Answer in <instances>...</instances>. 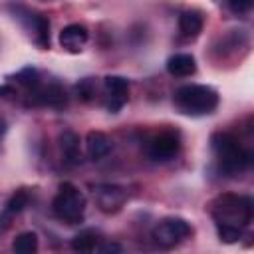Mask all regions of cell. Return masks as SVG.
<instances>
[{
    "label": "cell",
    "mask_w": 254,
    "mask_h": 254,
    "mask_svg": "<svg viewBox=\"0 0 254 254\" xmlns=\"http://www.w3.org/2000/svg\"><path fill=\"white\" fill-rule=\"evenodd\" d=\"M254 202L246 194L222 192L210 202V216L214 220L218 238L232 244L242 238L244 228L252 222Z\"/></svg>",
    "instance_id": "1"
},
{
    "label": "cell",
    "mask_w": 254,
    "mask_h": 254,
    "mask_svg": "<svg viewBox=\"0 0 254 254\" xmlns=\"http://www.w3.org/2000/svg\"><path fill=\"white\" fill-rule=\"evenodd\" d=\"M210 147L216 155L218 169L226 177H238L252 165V153L246 151L238 139L228 131H216L210 135Z\"/></svg>",
    "instance_id": "2"
},
{
    "label": "cell",
    "mask_w": 254,
    "mask_h": 254,
    "mask_svg": "<svg viewBox=\"0 0 254 254\" xmlns=\"http://www.w3.org/2000/svg\"><path fill=\"white\" fill-rule=\"evenodd\" d=\"M175 105L185 115H208L218 107V93L210 85L189 83L175 91Z\"/></svg>",
    "instance_id": "3"
},
{
    "label": "cell",
    "mask_w": 254,
    "mask_h": 254,
    "mask_svg": "<svg viewBox=\"0 0 254 254\" xmlns=\"http://www.w3.org/2000/svg\"><path fill=\"white\" fill-rule=\"evenodd\" d=\"M85 208H87L85 194L71 183H62L52 200V210H54L56 218H60L67 224H77L83 220Z\"/></svg>",
    "instance_id": "4"
},
{
    "label": "cell",
    "mask_w": 254,
    "mask_h": 254,
    "mask_svg": "<svg viewBox=\"0 0 254 254\" xmlns=\"http://www.w3.org/2000/svg\"><path fill=\"white\" fill-rule=\"evenodd\" d=\"M192 234V224L183 216H165L153 226V240L163 248H173Z\"/></svg>",
    "instance_id": "5"
},
{
    "label": "cell",
    "mask_w": 254,
    "mask_h": 254,
    "mask_svg": "<svg viewBox=\"0 0 254 254\" xmlns=\"http://www.w3.org/2000/svg\"><path fill=\"white\" fill-rule=\"evenodd\" d=\"M8 10L30 34H34V42L38 48H42V50L50 48V20H48V16L34 12L22 4H10Z\"/></svg>",
    "instance_id": "6"
},
{
    "label": "cell",
    "mask_w": 254,
    "mask_h": 254,
    "mask_svg": "<svg viewBox=\"0 0 254 254\" xmlns=\"http://www.w3.org/2000/svg\"><path fill=\"white\" fill-rule=\"evenodd\" d=\"M179 151H181V135L171 129L159 131L145 143V153L155 163L171 161L179 155Z\"/></svg>",
    "instance_id": "7"
},
{
    "label": "cell",
    "mask_w": 254,
    "mask_h": 254,
    "mask_svg": "<svg viewBox=\"0 0 254 254\" xmlns=\"http://www.w3.org/2000/svg\"><path fill=\"white\" fill-rule=\"evenodd\" d=\"M28 101L30 105H38V107H52V109H64L67 103V95L62 83L58 81H48V83H40L38 87L28 91Z\"/></svg>",
    "instance_id": "8"
},
{
    "label": "cell",
    "mask_w": 254,
    "mask_h": 254,
    "mask_svg": "<svg viewBox=\"0 0 254 254\" xmlns=\"http://www.w3.org/2000/svg\"><path fill=\"white\" fill-rule=\"evenodd\" d=\"M93 192V200L97 204V208L101 212H117L121 210V206L125 204L127 200V190L119 185H111V183H99V185H93L91 189Z\"/></svg>",
    "instance_id": "9"
},
{
    "label": "cell",
    "mask_w": 254,
    "mask_h": 254,
    "mask_svg": "<svg viewBox=\"0 0 254 254\" xmlns=\"http://www.w3.org/2000/svg\"><path fill=\"white\" fill-rule=\"evenodd\" d=\"M105 85V107L111 113H119L129 99V79L123 75H107Z\"/></svg>",
    "instance_id": "10"
},
{
    "label": "cell",
    "mask_w": 254,
    "mask_h": 254,
    "mask_svg": "<svg viewBox=\"0 0 254 254\" xmlns=\"http://www.w3.org/2000/svg\"><path fill=\"white\" fill-rule=\"evenodd\" d=\"M89 40V32L83 24H67L60 32V46L69 54H79Z\"/></svg>",
    "instance_id": "11"
},
{
    "label": "cell",
    "mask_w": 254,
    "mask_h": 254,
    "mask_svg": "<svg viewBox=\"0 0 254 254\" xmlns=\"http://www.w3.org/2000/svg\"><path fill=\"white\" fill-rule=\"evenodd\" d=\"M28 200H30V194L26 190H16L6 200V204H4V208L0 212V230H6L12 224V220L28 206Z\"/></svg>",
    "instance_id": "12"
},
{
    "label": "cell",
    "mask_w": 254,
    "mask_h": 254,
    "mask_svg": "<svg viewBox=\"0 0 254 254\" xmlns=\"http://www.w3.org/2000/svg\"><path fill=\"white\" fill-rule=\"evenodd\" d=\"M60 151L64 157V163L67 167H75L81 163V149H79V137L73 131H64L60 135Z\"/></svg>",
    "instance_id": "13"
},
{
    "label": "cell",
    "mask_w": 254,
    "mask_h": 254,
    "mask_svg": "<svg viewBox=\"0 0 254 254\" xmlns=\"http://www.w3.org/2000/svg\"><path fill=\"white\" fill-rule=\"evenodd\" d=\"M111 147H113L111 139L103 131H89L87 137H85V149H87L89 159H93V161H99V159L107 157Z\"/></svg>",
    "instance_id": "14"
},
{
    "label": "cell",
    "mask_w": 254,
    "mask_h": 254,
    "mask_svg": "<svg viewBox=\"0 0 254 254\" xmlns=\"http://www.w3.org/2000/svg\"><path fill=\"white\" fill-rule=\"evenodd\" d=\"M167 71L175 77H189L196 71V60L190 54H175L167 60Z\"/></svg>",
    "instance_id": "15"
},
{
    "label": "cell",
    "mask_w": 254,
    "mask_h": 254,
    "mask_svg": "<svg viewBox=\"0 0 254 254\" xmlns=\"http://www.w3.org/2000/svg\"><path fill=\"white\" fill-rule=\"evenodd\" d=\"M202 16L194 10H185L181 16H179V32L185 36V38H196L200 32H202Z\"/></svg>",
    "instance_id": "16"
},
{
    "label": "cell",
    "mask_w": 254,
    "mask_h": 254,
    "mask_svg": "<svg viewBox=\"0 0 254 254\" xmlns=\"http://www.w3.org/2000/svg\"><path fill=\"white\" fill-rule=\"evenodd\" d=\"M97 246H99V232L93 228H85L71 238V248L75 252H93L97 250Z\"/></svg>",
    "instance_id": "17"
},
{
    "label": "cell",
    "mask_w": 254,
    "mask_h": 254,
    "mask_svg": "<svg viewBox=\"0 0 254 254\" xmlns=\"http://www.w3.org/2000/svg\"><path fill=\"white\" fill-rule=\"evenodd\" d=\"M12 250L18 254H34L38 250V234L36 232H22L14 238Z\"/></svg>",
    "instance_id": "18"
},
{
    "label": "cell",
    "mask_w": 254,
    "mask_h": 254,
    "mask_svg": "<svg viewBox=\"0 0 254 254\" xmlns=\"http://www.w3.org/2000/svg\"><path fill=\"white\" fill-rule=\"evenodd\" d=\"M16 81L22 87H26V91H30V89H34L42 83V77H40V71L36 67H24L16 73Z\"/></svg>",
    "instance_id": "19"
},
{
    "label": "cell",
    "mask_w": 254,
    "mask_h": 254,
    "mask_svg": "<svg viewBox=\"0 0 254 254\" xmlns=\"http://www.w3.org/2000/svg\"><path fill=\"white\" fill-rule=\"evenodd\" d=\"M75 91H77V97L81 101H89L95 95V81H93V77H83L75 85Z\"/></svg>",
    "instance_id": "20"
},
{
    "label": "cell",
    "mask_w": 254,
    "mask_h": 254,
    "mask_svg": "<svg viewBox=\"0 0 254 254\" xmlns=\"http://www.w3.org/2000/svg\"><path fill=\"white\" fill-rule=\"evenodd\" d=\"M226 2L234 14H248L254 4V0H226Z\"/></svg>",
    "instance_id": "21"
},
{
    "label": "cell",
    "mask_w": 254,
    "mask_h": 254,
    "mask_svg": "<svg viewBox=\"0 0 254 254\" xmlns=\"http://www.w3.org/2000/svg\"><path fill=\"white\" fill-rule=\"evenodd\" d=\"M97 252H101V254L123 252V246H119V244H115V242H107V244H99V246H97Z\"/></svg>",
    "instance_id": "22"
},
{
    "label": "cell",
    "mask_w": 254,
    "mask_h": 254,
    "mask_svg": "<svg viewBox=\"0 0 254 254\" xmlns=\"http://www.w3.org/2000/svg\"><path fill=\"white\" fill-rule=\"evenodd\" d=\"M14 93H16V89H14L10 83L0 85V97H10V95H14Z\"/></svg>",
    "instance_id": "23"
},
{
    "label": "cell",
    "mask_w": 254,
    "mask_h": 254,
    "mask_svg": "<svg viewBox=\"0 0 254 254\" xmlns=\"http://www.w3.org/2000/svg\"><path fill=\"white\" fill-rule=\"evenodd\" d=\"M6 131H8L6 119H4V117H0V145H2V141H4V135H6Z\"/></svg>",
    "instance_id": "24"
},
{
    "label": "cell",
    "mask_w": 254,
    "mask_h": 254,
    "mask_svg": "<svg viewBox=\"0 0 254 254\" xmlns=\"http://www.w3.org/2000/svg\"><path fill=\"white\" fill-rule=\"evenodd\" d=\"M220 2H222V0H220ZM224 2H226V0H224Z\"/></svg>",
    "instance_id": "25"
}]
</instances>
